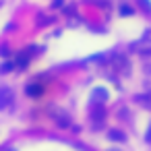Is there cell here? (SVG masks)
<instances>
[{
	"label": "cell",
	"instance_id": "6",
	"mask_svg": "<svg viewBox=\"0 0 151 151\" xmlns=\"http://www.w3.org/2000/svg\"><path fill=\"white\" fill-rule=\"evenodd\" d=\"M139 4H141V9L145 13H151V2H149V0H139Z\"/></svg>",
	"mask_w": 151,
	"mask_h": 151
},
{
	"label": "cell",
	"instance_id": "9",
	"mask_svg": "<svg viewBox=\"0 0 151 151\" xmlns=\"http://www.w3.org/2000/svg\"><path fill=\"white\" fill-rule=\"evenodd\" d=\"M13 64H15V62H4V66H2V73H9V70L13 68Z\"/></svg>",
	"mask_w": 151,
	"mask_h": 151
},
{
	"label": "cell",
	"instance_id": "8",
	"mask_svg": "<svg viewBox=\"0 0 151 151\" xmlns=\"http://www.w3.org/2000/svg\"><path fill=\"white\" fill-rule=\"evenodd\" d=\"M17 64H19V68H23V66H27V54H21V56L17 58Z\"/></svg>",
	"mask_w": 151,
	"mask_h": 151
},
{
	"label": "cell",
	"instance_id": "1",
	"mask_svg": "<svg viewBox=\"0 0 151 151\" xmlns=\"http://www.w3.org/2000/svg\"><path fill=\"white\" fill-rule=\"evenodd\" d=\"M132 50H137V52L143 54V56H149V54H151V40L145 35L143 40H139L137 44H132Z\"/></svg>",
	"mask_w": 151,
	"mask_h": 151
},
{
	"label": "cell",
	"instance_id": "4",
	"mask_svg": "<svg viewBox=\"0 0 151 151\" xmlns=\"http://www.w3.org/2000/svg\"><path fill=\"white\" fill-rule=\"evenodd\" d=\"M93 97H95V99H99V101H106L108 91H106V89H95V91H93Z\"/></svg>",
	"mask_w": 151,
	"mask_h": 151
},
{
	"label": "cell",
	"instance_id": "3",
	"mask_svg": "<svg viewBox=\"0 0 151 151\" xmlns=\"http://www.w3.org/2000/svg\"><path fill=\"white\" fill-rule=\"evenodd\" d=\"M42 91H44V89H42L40 85H29V87H27V95H33V97L42 95Z\"/></svg>",
	"mask_w": 151,
	"mask_h": 151
},
{
	"label": "cell",
	"instance_id": "2",
	"mask_svg": "<svg viewBox=\"0 0 151 151\" xmlns=\"http://www.w3.org/2000/svg\"><path fill=\"white\" fill-rule=\"evenodd\" d=\"M9 95H13V93H11V89H2V91H0V108H4V106H6Z\"/></svg>",
	"mask_w": 151,
	"mask_h": 151
},
{
	"label": "cell",
	"instance_id": "10",
	"mask_svg": "<svg viewBox=\"0 0 151 151\" xmlns=\"http://www.w3.org/2000/svg\"><path fill=\"white\" fill-rule=\"evenodd\" d=\"M147 73H151V64H149V66H147Z\"/></svg>",
	"mask_w": 151,
	"mask_h": 151
},
{
	"label": "cell",
	"instance_id": "5",
	"mask_svg": "<svg viewBox=\"0 0 151 151\" xmlns=\"http://www.w3.org/2000/svg\"><path fill=\"white\" fill-rule=\"evenodd\" d=\"M108 137H110L112 141H124V139H126L120 130H110V132H108Z\"/></svg>",
	"mask_w": 151,
	"mask_h": 151
},
{
	"label": "cell",
	"instance_id": "7",
	"mask_svg": "<svg viewBox=\"0 0 151 151\" xmlns=\"http://www.w3.org/2000/svg\"><path fill=\"white\" fill-rule=\"evenodd\" d=\"M120 15H122V17H130V15H132V9L124 4V6H120Z\"/></svg>",
	"mask_w": 151,
	"mask_h": 151
}]
</instances>
